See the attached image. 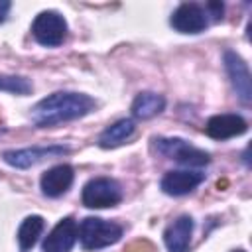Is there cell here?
Instances as JSON below:
<instances>
[{"label":"cell","instance_id":"17","mask_svg":"<svg viewBox=\"0 0 252 252\" xmlns=\"http://www.w3.org/2000/svg\"><path fill=\"white\" fill-rule=\"evenodd\" d=\"M0 91H8L12 94H28L32 91V83L26 77L0 75Z\"/></svg>","mask_w":252,"mask_h":252},{"label":"cell","instance_id":"16","mask_svg":"<svg viewBox=\"0 0 252 252\" xmlns=\"http://www.w3.org/2000/svg\"><path fill=\"white\" fill-rule=\"evenodd\" d=\"M43 226H45V222L39 215H30L24 219V222L18 228V242H20L22 250H30L37 242Z\"/></svg>","mask_w":252,"mask_h":252},{"label":"cell","instance_id":"18","mask_svg":"<svg viewBox=\"0 0 252 252\" xmlns=\"http://www.w3.org/2000/svg\"><path fill=\"white\" fill-rule=\"evenodd\" d=\"M124 252H158V250L150 240H136V242L128 244Z\"/></svg>","mask_w":252,"mask_h":252},{"label":"cell","instance_id":"8","mask_svg":"<svg viewBox=\"0 0 252 252\" xmlns=\"http://www.w3.org/2000/svg\"><path fill=\"white\" fill-rule=\"evenodd\" d=\"M171 26L181 32V33H199L207 28V12L193 2L181 4L173 14H171Z\"/></svg>","mask_w":252,"mask_h":252},{"label":"cell","instance_id":"2","mask_svg":"<svg viewBox=\"0 0 252 252\" xmlns=\"http://www.w3.org/2000/svg\"><path fill=\"white\" fill-rule=\"evenodd\" d=\"M120 236H122L120 224L98 219V217H87L79 226V238H81L83 248H87V250L110 246V244L118 242Z\"/></svg>","mask_w":252,"mask_h":252},{"label":"cell","instance_id":"1","mask_svg":"<svg viewBox=\"0 0 252 252\" xmlns=\"http://www.w3.org/2000/svg\"><path fill=\"white\" fill-rule=\"evenodd\" d=\"M94 108V100L83 93H53L41 98L32 108V118L37 126H53L59 122L75 120L89 114Z\"/></svg>","mask_w":252,"mask_h":252},{"label":"cell","instance_id":"3","mask_svg":"<svg viewBox=\"0 0 252 252\" xmlns=\"http://www.w3.org/2000/svg\"><path fill=\"white\" fill-rule=\"evenodd\" d=\"M122 201V187L118 181L110 177H96L91 179L83 187V205L89 209H104L114 207Z\"/></svg>","mask_w":252,"mask_h":252},{"label":"cell","instance_id":"4","mask_svg":"<svg viewBox=\"0 0 252 252\" xmlns=\"http://www.w3.org/2000/svg\"><path fill=\"white\" fill-rule=\"evenodd\" d=\"M156 148L159 154L183 163V165H195V167H201V165H207L211 156L195 146H191L189 142L181 140V138H156Z\"/></svg>","mask_w":252,"mask_h":252},{"label":"cell","instance_id":"9","mask_svg":"<svg viewBox=\"0 0 252 252\" xmlns=\"http://www.w3.org/2000/svg\"><path fill=\"white\" fill-rule=\"evenodd\" d=\"M69 148L65 146H47V148H24V150H10V152H4V161L12 167H30V165H35L39 163L41 159L45 158H53V156H63L67 154Z\"/></svg>","mask_w":252,"mask_h":252},{"label":"cell","instance_id":"7","mask_svg":"<svg viewBox=\"0 0 252 252\" xmlns=\"http://www.w3.org/2000/svg\"><path fill=\"white\" fill-rule=\"evenodd\" d=\"M79 238V226L75 219H61L43 240V252H69Z\"/></svg>","mask_w":252,"mask_h":252},{"label":"cell","instance_id":"6","mask_svg":"<svg viewBox=\"0 0 252 252\" xmlns=\"http://www.w3.org/2000/svg\"><path fill=\"white\" fill-rule=\"evenodd\" d=\"M224 67H226V73L230 77V83H232L238 98L244 104H250V100H252V79H250V71H248V65L244 63V59L240 55H236L234 51H226L224 53Z\"/></svg>","mask_w":252,"mask_h":252},{"label":"cell","instance_id":"14","mask_svg":"<svg viewBox=\"0 0 252 252\" xmlns=\"http://www.w3.org/2000/svg\"><path fill=\"white\" fill-rule=\"evenodd\" d=\"M165 106V98L156 93H140L132 102V114L140 120L154 118Z\"/></svg>","mask_w":252,"mask_h":252},{"label":"cell","instance_id":"21","mask_svg":"<svg viewBox=\"0 0 252 252\" xmlns=\"http://www.w3.org/2000/svg\"><path fill=\"white\" fill-rule=\"evenodd\" d=\"M234 252H244V250H234Z\"/></svg>","mask_w":252,"mask_h":252},{"label":"cell","instance_id":"11","mask_svg":"<svg viewBox=\"0 0 252 252\" xmlns=\"http://www.w3.org/2000/svg\"><path fill=\"white\" fill-rule=\"evenodd\" d=\"M191 234H193V219L189 215H181L163 232L167 250L169 252H189Z\"/></svg>","mask_w":252,"mask_h":252},{"label":"cell","instance_id":"5","mask_svg":"<svg viewBox=\"0 0 252 252\" xmlns=\"http://www.w3.org/2000/svg\"><path fill=\"white\" fill-rule=\"evenodd\" d=\"M32 33L33 37L45 45V47H57L63 43L65 35H67V22L63 20L61 14L53 12V10H45L41 12L33 24H32Z\"/></svg>","mask_w":252,"mask_h":252},{"label":"cell","instance_id":"10","mask_svg":"<svg viewBox=\"0 0 252 252\" xmlns=\"http://www.w3.org/2000/svg\"><path fill=\"white\" fill-rule=\"evenodd\" d=\"M246 130H248V124L238 114H217V116H211L205 124L207 136H211L215 140L234 138V136L244 134Z\"/></svg>","mask_w":252,"mask_h":252},{"label":"cell","instance_id":"13","mask_svg":"<svg viewBox=\"0 0 252 252\" xmlns=\"http://www.w3.org/2000/svg\"><path fill=\"white\" fill-rule=\"evenodd\" d=\"M73 167L67 165V163H61V165H55L51 169H47L43 175H41V191L47 195V197H59L63 195L71 183H73Z\"/></svg>","mask_w":252,"mask_h":252},{"label":"cell","instance_id":"19","mask_svg":"<svg viewBox=\"0 0 252 252\" xmlns=\"http://www.w3.org/2000/svg\"><path fill=\"white\" fill-rule=\"evenodd\" d=\"M207 8L215 12V20H220V18H222V10H224L222 4H219V2H209Z\"/></svg>","mask_w":252,"mask_h":252},{"label":"cell","instance_id":"12","mask_svg":"<svg viewBox=\"0 0 252 252\" xmlns=\"http://www.w3.org/2000/svg\"><path fill=\"white\" fill-rule=\"evenodd\" d=\"M205 179L203 173L199 171H189V169H177V171H167L161 179V189L167 195H187L191 193L201 181Z\"/></svg>","mask_w":252,"mask_h":252},{"label":"cell","instance_id":"15","mask_svg":"<svg viewBox=\"0 0 252 252\" xmlns=\"http://www.w3.org/2000/svg\"><path fill=\"white\" fill-rule=\"evenodd\" d=\"M136 126L132 120L128 118H122L114 124H110L100 136H98V146L100 148H116L120 144H124L132 134H134Z\"/></svg>","mask_w":252,"mask_h":252},{"label":"cell","instance_id":"20","mask_svg":"<svg viewBox=\"0 0 252 252\" xmlns=\"http://www.w3.org/2000/svg\"><path fill=\"white\" fill-rule=\"evenodd\" d=\"M8 10H10V2L8 0H0V22H4Z\"/></svg>","mask_w":252,"mask_h":252}]
</instances>
